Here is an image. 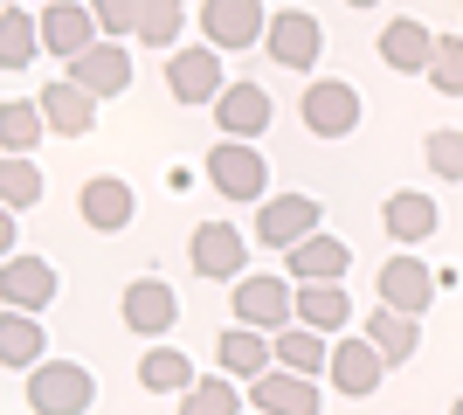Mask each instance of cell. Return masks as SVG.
Wrapping results in <instances>:
<instances>
[{"label":"cell","instance_id":"cell-26","mask_svg":"<svg viewBox=\"0 0 463 415\" xmlns=\"http://www.w3.org/2000/svg\"><path fill=\"white\" fill-rule=\"evenodd\" d=\"M42 346H49V339H42L35 312L7 305V312H0V360H7V367H21V374H35V367H42Z\"/></svg>","mask_w":463,"mask_h":415},{"label":"cell","instance_id":"cell-17","mask_svg":"<svg viewBox=\"0 0 463 415\" xmlns=\"http://www.w3.org/2000/svg\"><path fill=\"white\" fill-rule=\"evenodd\" d=\"M56 291H62L56 263H42V257H7V263H0V297L21 305V312H49Z\"/></svg>","mask_w":463,"mask_h":415},{"label":"cell","instance_id":"cell-4","mask_svg":"<svg viewBox=\"0 0 463 415\" xmlns=\"http://www.w3.org/2000/svg\"><path fill=\"white\" fill-rule=\"evenodd\" d=\"M298 118H305L311 138H346V132H360V90L339 77H318V83H305Z\"/></svg>","mask_w":463,"mask_h":415},{"label":"cell","instance_id":"cell-13","mask_svg":"<svg viewBox=\"0 0 463 415\" xmlns=\"http://www.w3.org/2000/svg\"><path fill=\"white\" fill-rule=\"evenodd\" d=\"M132 180H118V174H90L83 180V194H77V215L83 229H97V236H118V229H132Z\"/></svg>","mask_w":463,"mask_h":415},{"label":"cell","instance_id":"cell-11","mask_svg":"<svg viewBox=\"0 0 463 415\" xmlns=\"http://www.w3.org/2000/svg\"><path fill=\"white\" fill-rule=\"evenodd\" d=\"M90 42H104V28H97V14H90V0H49V7H42V49H49V56L77 62Z\"/></svg>","mask_w":463,"mask_h":415},{"label":"cell","instance_id":"cell-5","mask_svg":"<svg viewBox=\"0 0 463 415\" xmlns=\"http://www.w3.org/2000/svg\"><path fill=\"white\" fill-rule=\"evenodd\" d=\"M235 318L277 339L298 318V284L290 277H235Z\"/></svg>","mask_w":463,"mask_h":415},{"label":"cell","instance_id":"cell-33","mask_svg":"<svg viewBox=\"0 0 463 415\" xmlns=\"http://www.w3.org/2000/svg\"><path fill=\"white\" fill-rule=\"evenodd\" d=\"M429 83L443 98H463V35H436V56H429Z\"/></svg>","mask_w":463,"mask_h":415},{"label":"cell","instance_id":"cell-18","mask_svg":"<svg viewBox=\"0 0 463 415\" xmlns=\"http://www.w3.org/2000/svg\"><path fill=\"white\" fill-rule=\"evenodd\" d=\"M277 118V104L263 83H229L222 98H214V125H222V138H263Z\"/></svg>","mask_w":463,"mask_h":415},{"label":"cell","instance_id":"cell-6","mask_svg":"<svg viewBox=\"0 0 463 415\" xmlns=\"http://www.w3.org/2000/svg\"><path fill=\"white\" fill-rule=\"evenodd\" d=\"M263 180H270V166L256 153V138H214L208 187H222L229 201H263Z\"/></svg>","mask_w":463,"mask_h":415},{"label":"cell","instance_id":"cell-9","mask_svg":"<svg viewBox=\"0 0 463 415\" xmlns=\"http://www.w3.org/2000/svg\"><path fill=\"white\" fill-rule=\"evenodd\" d=\"M326 374H332V388H339L346 401H367L373 388L387 381V354L373 346L367 333H360V339H332V367H326Z\"/></svg>","mask_w":463,"mask_h":415},{"label":"cell","instance_id":"cell-12","mask_svg":"<svg viewBox=\"0 0 463 415\" xmlns=\"http://www.w3.org/2000/svg\"><path fill=\"white\" fill-rule=\"evenodd\" d=\"M250 409L263 415H318V374H298V367H270V374L250 381Z\"/></svg>","mask_w":463,"mask_h":415},{"label":"cell","instance_id":"cell-32","mask_svg":"<svg viewBox=\"0 0 463 415\" xmlns=\"http://www.w3.org/2000/svg\"><path fill=\"white\" fill-rule=\"evenodd\" d=\"M180 28H187V0H146V21H138L146 49H174Z\"/></svg>","mask_w":463,"mask_h":415},{"label":"cell","instance_id":"cell-35","mask_svg":"<svg viewBox=\"0 0 463 415\" xmlns=\"http://www.w3.org/2000/svg\"><path fill=\"white\" fill-rule=\"evenodd\" d=\"M0 194H7V208H28V201L42 194V174L28 153H7V166H0Z\"/></svg>","mask_w":463,"mask_h":415},{"label":"cell","instance_id":"cell-2","mask_svg":"<svg viewBox=\"0 0 463 415\" xmlns=\"http://www.w3.org/2000/svg\"><path fill=\"white\" fill-rule=\"evenodd\" d=\"M201 35L222 49V56H242L270 35V7L263 0H201Z\"/></svg>","mask_w":463,"mask_h":415},{"label":"cell","instance_id":"cell-31","mask_svg":"<svg viewBox=\"0 0 463 415\" xmlns=\"http://www.w3.org/2000/svg\"><path fill=\"white\" fill-rule=\"evenodd\" d=\"M42 132H49V111H42V104H28V98L0 104V146H7V153H35Z\"/></svg>","mask_w":463,"mask_h":415},{"label":"cell","instance_id":"cell-39","mask_svg":"<svg viewBox=\"0 0 463 415\" xmlns=\"http://www.w3.org/2000/svg\"><path fill=\"white\" fill-rule=\"evenodd\" d=\"M250 415H263V409H250Z\"/></svg>","mask_w":463,"mask_h":415},{"label":"cell","instance_id":"cell-19","mask_svg":"<svg viewBox=\"0 0 463 415\" xmlns=\"http://www.w3.org/2000/svg\"><path fill=\"white\" fill-rule=\"evenodd\" d=\"M381 229L402 242V250H415V242H429L443 229V208H436V194H422V187H402V194L381 201Z\"/></svg>","mask_w":463,"mask_h":415},{"label":"cell","instance_id":"cell-21","mask_svg":"<svg viewBox=\"0 0 463 415\" xmlns=\"http://www.w3.org/2000/svg\"><path fill=\"white\" fill-rule=\"evenodd\" d=\"M70 77H77L90 98H118V90H132V56H125V49L104 35V42H90V49L70 62Z\"/></svg>","mask_w":463,"mask_h":415},{"label":"cell","instance_id":"cell-3","mask_svg":"<svg viewBox=\"0 0 463 415\" xmlns=\"http://www.w3.org/2000/svg\"><path fill=\"white\" fill-rule=\"evenodd\" d=\"M118 318H125V333L132 339H166L180 325V297L166 277H132L125 297H118Z\"/></svg>","mask_w":463,"mask_h":415},{"label":"cell","instance_id":"cell-20","mask_svg":"<svg viewBox=\"0 0 463 415\" xmlns=\"http://www.w3.org/2000/svg\"><path fill=\"white\" fill-rule=\"evenodd\" d=\"M214 367H222V374H235V381H256V374H270V367H277V339H270V333H256V325H242V318H235L229 333L214 339Z\"/></svg>","mask_w":463,"mask_h":415},{"label":"cell","instance_id":"cell-37","mask_svg":"<svg viewBox=\"0 0 463 415\" xmlns=\"http://www.w3.org/2000/svg\"><path fill=\"white\" fill-rule=\"evenodd\" d=\"M346 7H381V0H346Z\"/></svg>","mask_w":463,"mask_h":415},{"label":"cell","instance_id":"cell-30","mask_svg":"<svg viewBox=\"0 0 463 415\" xmlns=\"http://www.w3.org/2000/svg\"><path fill=\"white\" fill-rule=\"evenodd\" d=\"M277 367L326 374V367H332V339H326V333H311V325H284V333H277Z\"/></svg>","mask_w":463,"mask_h":415},{"label":"cell","instance_id":"cell-15","mask_svg":"<svg viewBox=\"0 0 463 415\" xmlns=\"http://www.w3.org/2000/svg\"><path fill=\"white\" fill-rule=\"evenodd\" d=\"M381 305H394V312H415V318H422L429 305H436V270H429L415 250L387 257V263H381Z\"/></svg>","mask_w":463,"mask_h":415},{"label":"cell","instance_id":"cell-25","mask_svg":"<svg viewBox=\"0 0 463 415\" xmlns=\"http://www.w3.org/2000/svg\"><path fill=\"white\" fill-rule=\"evenodd\" d=\"M367 339L387 354V367H402V360H415V346H422V318H415V312H394V305H373Z\"/></svg>","mask_w":463,"mask_h":415},{"label":"cell","instance_id":"cell-23","mask_svg":"<svg viewBox=\"0 0 463 415\" xmlns=\"http://www.w3.org/2000/svg\"><path fill=\"white\" fill-rule=\"evenodd\" d=\"M429 56H436V35H429L422 21H387L381 28V62L387 70H408V77H429Z\"/></svg>","mask_w":463,"mask_h":415},{"label":"cell","instance_id":"cell-7","mask_svg":"<svg viewBox=\"0 0 463 415\" xmlns=\"http://www.w3.org/2000/svg\"><path fill=\"white\" fill-rule=\"evenodd\" d=\"M318 222H326V208H318L311 194L256 201V242H263V250H298L305 236H318Z\"/></svg>","mask_w":463,"mask_h":415},{"label":"cell","instance_id":"cell-22","mask_svg":"<svg viewBox=\"0 0 463 415\" xmlns=\"http://www.w3.org/2000/svg\"><path fill=\"white\" fill-rule=\"evenodd\" d=\"M35 104L49 111V132H62V138H83V132L97 125V98L83 90L77 77H56V83H49V90H42Z\"/></svg>","mask_w":463,"mask_h":415},{"label":"cell","instance_id":"cell-8","mask_svg":"<svg viewBox=\"0 0 463 415\" xmlns=\"http://www.w3.org/2000/svg\"><path fill=\"white\" fill-rule=\"evenodd\" d=\"M263 49H270L277 70H318L326 28H318V14H305V7H277V14H270V35H263Z\"/></svg>","mask_w":463,"mask_h":415},{"label":"cell","instance_id":"cell-28","mask_svg":"<svg viewBox=\"0 0 463 415\" xmlns=\"http://www.w3.org/2000/svg\"><path fill=\"white\" fill-rule=\"evenodd\" d=\"M42 49V14H28V7H0V70H28Z\"/></svg>","mask_w":463,"mask_h":415},{"label":"cell","instance_id":"cell-29","mask_svg":"<svg viewBox=\"0 0 463 415\" xmlns=\"http://www.w3.org/2000/svg\"><path fill=\"white\" fill-rule=\"evenodd\" d=\"M242 409H250V395H242V388H235V374H222V367H214V374H201L187 395H180V415H242Z\"/></svg>","mask_w":463,"mask_h":415},{"label":"cell","instance_id":"cell-27","mask_svg":"<svg viewBox=\"0 0 463 415\" xmlns=\"http://www.w3.org/2000/svg\"><path fill=\"white\" fill-rule=\"evenodd\" d=\"M194 360L180 354V346H146V360H138V388L146 395H187L194 388Z\"/></svg>","mask_w":463,"mask_h":415},{"label":"cell","instance_id":"cell-16","mask_svg":"<svg viewBox=\"0 0 463 415\" xmlns=\"http://www.w3.org/2000/svg\"><path fill=\"white\" fill-rule=\"evenodd\" d=\"M353 270V250H346V236H305L298 250H284V277L290 284H339V277Z\"/></svg>","mask_w":463,"mask_h":415},{"label":"cell","instance_id":"cell-10","mask_svg":"<svg viewBox=\"0 0 463 415\" xmlns=\"http://www.w3.org/2000/svg\"><path fill=\"white\" fill-rule=\"evenodd\" d=\"M166 83H174V104H214L229 83H222V49L201 42V49H174L166 56Z\"/></svg>","mask_w":463,"mask_h":415},{"label":"cell","instance_id":"cell-1","mask_svg":"<svg viewBox=\"0 0 463 415\" xmlns=\"http://www.w3.org/2000/svg\"><path fill=\"white\" fill-rule=\"evenodd\" d=\"M97 401V374L77 360H42L28 374V409L35 415H83Z\"/></svg>","mask_w":463,"mask_h":415},{"label":"cell","instance_id":"cell-24","mask_svg":"<svg viewBox=\"0 0 463 415\" xmlns=\"http://www.w3.org/2000/svg\"><path fill=\"white\" fill-rule=\"evenodd\" d=\"M353 318V297L339 291V284H298V325H311V333L339 339Z\"/></svg>","mask_w":463,"mask_h":415},{"label":"cell","instance_id":"cell-38","mask_svg":"<svg viewBox=\"0 0 463 415\" xmlns=\"http://www.w3.org/2000/svg\"><path fill=\"white\" fill-rule=\"evenodd\" d=\"M449 415H463V401H449Z\"/></svg>","mask_w":463,"mask_h":415},{"label":"cell","instance_id":"cell-14","mask_svg":"<svg viewBox=\"0 0 463 415\" xmlns=\"http://www.w3.org/2000/svg\"><path fill=\"white\" fill-rule=\"evenodd\" d=\"M242 257H250V236H242V229H229V222H201V229H194V242H187V263L201 277H214V284H222V277H242Z\"/></svg>","mask_w":463,"mask_h":415},{"label":"cell","instance_id":"cell-34","mask_svg":"<svg viewBox=\"0 0 463 415\" xmlns=\"http://www.w3.org/2000/svg\"><path fill=\"white\" fill-rule=\"evenodd\" d=\"M422 159H429V174H436V180H463V125H443V132H429Z\"/></svg>","mask_w":463,"mask_h":415},{"label":"cell","instance_id":"cell-36","mask_svg":"<svg viewBox=\"0 0 463 415\" xmlns=\"http://www.w3.org/2000/svg\"><path fill=\"white\" fill-rule=\"evenodd\" d=\"M90 14H97V28L104 35H138V21H146V0H90Z\"/></svg>","mask_w":463,"mask_h":415}]
</instances>
